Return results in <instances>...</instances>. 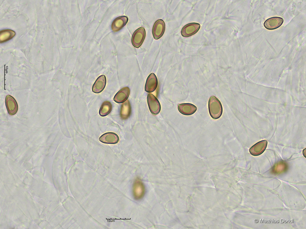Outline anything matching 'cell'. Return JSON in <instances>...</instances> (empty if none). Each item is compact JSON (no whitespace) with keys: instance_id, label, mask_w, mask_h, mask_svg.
<instances>
[{"instance_id":"obj_1","label":"cell","mask_w":306,"mask_h":229,"mask_svg":"<svg viewBox=\"0 0 306 229\" xmlns=\"http://www.w3.org/2000/svg\"><path fill=\"white\" fill-rule=\"evenodd\" d=\"M208 109L210 114L215 119L219 118L222 113V107L219 100L215 96L210 97L208 101Z\"/></svg>"},{"instance_id":"obj_2","label":"cell","mask_w":306,"mask_h":229,"mask_svg":"<svg viewBox=\"0 0 306 229\" xmlns=\"http://www.w3.org/2000/svg\"><path fill=\"white\" fill-rule=\"evenodd\" d=\"M146 36V32L143 27L137 29L133 33L131 39L132 45L136 48H139L143 44Z\"/></svg>"},{"instance_id":"obj_3","label":"cell","mask_w":306,"mask_h":229,"mask_svg":"<svg viewBox=\"0 0 306 229\" xmlns=\"http://www.w3.org/2000/svg\"><path fill=\"white\" fill-rule=\"evenodd\" d=\"M147 101L151 112L154 115H157L160 112L161 109L160 103L156 97L152 94H149Z\"/></svg>"},{"instance_id":"obj_4","label":"cell","mask_w":306,"mask_h":229,"mask_svg":"<svg viewBox=\"0 0 306 229\" xmlns=\"http://www.w3.org/2000/svg\"><path fill=\"white\" fill-rule=\"evenodd\" d=\"M165 29V24L164 21L162 19L156 20L153 26L152 32L153 36L155 39L160 38L163 35Z\"/></svg>"},{"instance_id":"obj_5","label":"cell","mask_w":306,"mask_h":229,"mask_svg":"<svg viewBox=\"0 0 306 229\" xmlns=\"http://www.w3.org/2000/svg\"><path fill=\"white\" fill-rule=\"evenodd\" d=\"M145 188L144 184L139 179L136 180L133 187V192L134 198L136 200L142 198L145 193Z\"/></svg>"},{"instance_id":"obj_6","label":"cell","mask_w":306,"mask_h":229,"mask_svg":"<svg viewBox=\"0 0 306 229\" xmlns=\"http://www.w3.org/2000/svg\"><path fill=\"white\" fill-rule=\"evenodd\" d=\"M200 25L197 23H192L184 26L181 30V35L184 37H188L196 34L199 30Z\"/></svg>"},{"instance_id":"obj_7","label":"cell","mask_w":306,"mask_h":229,"mask_svg":"<svg viewBox=\"0 0 306 229\" xmlns=\"http://www.w3.org/2000/svg\"><path fill=\"white\" fill-rule=\"evenodd\" d=\"M282 18L274 16L267 19L264 23V26L268 30H272L280 27L283 22Z\"/></svg>"},{"instance_id":"obj_8","label":"cell","mask_w":306,"mask_h":229,"mask_svg":"<svg viewBox=\"0 0 306 229\" xmlns=\"http://www.w3.org/2000/svg\"><path fill=\"white\" fill-rule=\"evenodd\" d=\"M157 77L154 73H151L147 78L145 86V90L148 93L155 91L158 86Z\"/></svg>"},{"instance_id":"obj_9","label":"cell","mask_w":306,"mask_h":229,"mask_svg":"<svg viewBox=\"0 0 306 229\" xmlns=\"http://www.w3.org/2000/svg\"><path fill=\"white\" fill-rule=\"evenodd\" d=\"M6 107L8 113L10 115H13L17 112L18 106L17 101L12 96L7 95L5 99Z\"/></svg>"},{"instance_id":"obj_10","label":"cell","mask_w":306,"mask_h":229,"mask_svg":"<svg viewBox=\"0 0 306 229\" xmlns=\"http://www.w3.org/2000/svg\"><path fill=\"white\" fill-rule=\"evenodd\" d=\"M178 109L181 114L186 115H189L195 113L197 108L192 104L186 103L178 104Z\"/></svg>"},{"instance_id":"obj_11","label":"cell","mask_w":306,"mask_h":229,"mask_svg":"<svg viewBox=\"0 0 306 229\" xmlns=\"http://www.w3.org/2000/svg\"><path fill=\"white\" fill-rule=\"evenodd\" d=\"M99 140L103 143L115 144L118 142L119 138L116 133L112 132H108L101 136L99 138Z\"/></svg>"},{"instance_id":"obj_12","label":"cell","mask_w":306,"mask_h":229,"mask_svg":"<svg viewBox=\"0 0 306 229\" xmlns=\"http://www.w3.org/2000/svg\"><path fill=\"white\" fill-rule=\"evenodd\" d=\"M128 20V17L125 16L116 18L112 23L111 28L112 30L114 32L119 31L126 24Z\"/></svg>"},{"instance_id":"obj_13","label":"cell","mask_w":306,"mask_h":229,"mask_svg":"<svg viewBox=\"0 0 306 229\" xmlns=\"http://www.w3.org/2000/svg\"><path fill=\"white\" fill-rule=\"evenodd\" d=\"M267 142L266 140L259 141L252 147L249 149V152L252 155L258 156L262 154L265 150Z\"/></svg>"},{"instance_id":"obj_14","label":"cell","mask_w":306,"mask_h":229,"mask_svg":"<svg viewBox=\"0 0 306 229\" xmlns=\"http://www.w3.org/2000/svg\"><path fill=\"white\" fill-rule=\"evenodd\" d=\"M106 82L105 75H102L100 76L97 78L92 86L93 92L96 93H99L102 92L105 88Z\"/></svg>"},{"instance_id":"obj_15","label":"cell","mask_w":306,"mask_h":229,"mask_svg":"<svg viewBox=\"0 0 306 229\" xmlns=\"http://www.w3.org/2000/svg\"><path fill=\"white\" fill-rule=\"evenodd\" d=\"M130 92L129 88L128 87L122 88L115 94L114 98V100L118 103L125 102L128 99Z\"/></svg>"},{"instance_id":"obj_16","label":"cell","mask_w":306,"mask_h":229,"mask_svg":"<svg viewBox=\"0 0 306 229\" xmlns=\"http://www.w3.org/2000/svg\"><path fill=\"white\" fill-rule=\"evenodd\" d=\"M131 112V108L129 101L127 100L122 104L121 106L120 115L123 120L128 118L130 116Z\"/></svg>"},{"instance_id":"obj_17","label":"cell","mask_w":306,"mask_h":229,"mask_svg":"<svg viewBox=\"0 0 306 229\" xmlns=\"http://www.w3.org/2000/svg\"><path fill=\"white\" fill-rule=\"evenodd\" d=\"M112 105L111 103L108 101L103 102L99 110V114L102 117L106 116L111 111Z\"/></svg>"},{"instance_id":"obj_18","label":"cell","mask_w":306,"mask_h":229,"mask_svg":"<svg viewBox=\"0 0 306 229\" xmlns=\"http://www.w3.org/2000/svg\"><path fill=\"white\" fill-rule=\"evenodd\" d=\"M287 168L286 164L283 162H280L275 165L273 169V171L275 173H278L285 171Z\"/></svg>"}]
</instances>
